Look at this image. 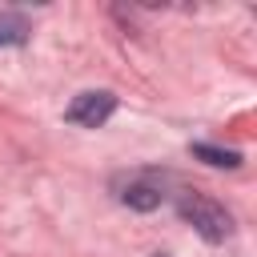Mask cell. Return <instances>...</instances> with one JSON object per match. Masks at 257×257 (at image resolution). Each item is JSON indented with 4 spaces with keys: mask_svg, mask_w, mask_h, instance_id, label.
<instances>
[{
    "mask_svg": "<svg viewBox=\"0 0 257 257\" xmlns=\"http://www.w3.org/2000/svg\"><path fill=\"white\" fill-rule=\"evenodd\" d=\"M177 213H181V221H189L209 245H221V241L233 237V217H229V209L217 205V201H209V197H201V193H185V197L177 201Z\"/></svg>",
    "mask_w": 257,
    "mask_h": 257,
    "instance_id": "cell-1",
    "label": "cell"
},
{
    "mask_svg": "<svg viewBox=\"0 0 257 257\" xmlns=\"http://www.w3.org/2000/svg\"><path fill=\"white\" fill-rule=\"evenodd\" d=\"M112 112H116V96L108 88H88V92L72 96V104L64 108V120L76 128H100Z\"/></svg>",
    "mask_w": 257,
    "mask_h": 257,
    "instance_id": "cell-2",
    "label": "cell"
},
{
    "mask_svg": "<svg viewBox=\"0 0 257 257\" xmlns=\"http://www.w3.org/2000/svg\"><path fill=\"white\" fill-rule=\"evenodd\" d=\"M120 201L128 205V209H137V213H153L161 201H165V193H161V185L157 181H128L124 189H120Z\"/></svg>",
    "mask_w": 257,
    "mask_h": 257,
    "instance_id": "cell-3",
    "label": "cell"
},
{
    "mask_svg": "<svg viewBox=\"0 0 257 257\" xmlns=\"http://www.w3.org/2000/svg\"><path fill=\"white\" fill-rule=\"evenodd\" d=\"M193 157L205 161V165H213V169H237L241 165V153L237 149H221V145H205V141L193 145Z\"/></svg>",
    "mask_w": 257,
    "mask_h": 257,
    "instance_id": "cell-4",
    "label": "cell"
},
{
    "mask_svg": "<svg viewBox=\"0 0 257 257\" xmlns=\"http://www.w3.org/2000/svg\"><path fill=\"white\" fill-rule=\"evenodd\" d=\"M28 20L20 16V12H0V48H16V44H24L28 40Z\"/></svg>",
    "mask_w": 257,
    "mask_h": 257,
    "instance_id": "cell-5",
    "label": "cell"
},
{
    "mask_svg": "<svg viewBox=\"0 0 257 257\" xmlns=\"http://www.w3.org/2000/svg\"><path fill=\"white\" fill-rule=\"evenodd\" d=\"M157 257H161V253H157Z\"/></svg>",
    "mask_w": 257,
    "mask_h": 257,
    "instance_id": "cell-6",
    "label": "cell"
}]
</instances>
